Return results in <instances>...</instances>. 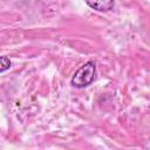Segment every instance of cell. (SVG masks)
I'll return each mask as SVG.
<instances>
[{"label":"cell","instance_id":"obj_2","mask_svg":"<svg viewBox=\"0 0 150 150\" xmlns=\"http://www.w3.org/2000/svg\"><path fill=\"white\" fill-rule=\"evenodd\" d=\"M87 5L97 12H109L114 8V0H86Z\"/></svg>","mask_w":150,"mask_h":150},{"label":"cell","instance_id":"obj_1","mask_svg":"<svg viewBox=\"0 0 150 150\" xmlns=\"http://www.w3.org/2000/svg\"><path fill=\"white\" fill-rule=\"evenodd\" d=\"M95 73H96L95 63L93 61H88L81 68H79L77 71L74 74L71 79V84L76 88H84L94 81Z\"/></svg>","mask_w":150,"mask_h":150},{"label":"cell","instance_id":"obj_3","mask_svg":"<svg viewBox=\"0 0 150 150\" xmlns=\"http://www.w3.org/2000/svg\"><path fill=\"white\" fill-rule=\"evenodd\" d=\"M11 67V61L6 56H0V73L6 71Z\"/></svg>","mask_w":150,"mask_h":150}]
</instances>
